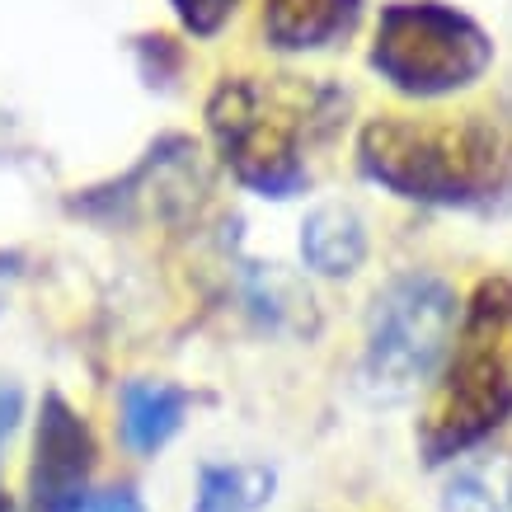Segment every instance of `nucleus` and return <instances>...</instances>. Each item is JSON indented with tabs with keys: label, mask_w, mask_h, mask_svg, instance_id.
Returning <instances> with one entry per match:
<instances>
[{
	"label": "nucleus",
	"mask_w": 512,
	"mask_h": 512,
	"mask_svg": "<svg viewBox=\"0 0 512 512\" xmlns=\"http://www.w3.org/2000/svg\"><path fill=\"white\" fill-rule=\"evenodd\" d=\"M357 170L419 207L498 212L512 202V132L489 113H381L357 132Z\"/></svg>",
	"instance_id": "nucleus-1"
},
{
	"label": "nucleus",
	"mask_w": 512,
	"mask_h": 512,
	"mask_svg": "<svg viewBox=\"0 0 512 512\" xmlns=\"http://www.w3.org/2000/svg\"><path fill=\"white\" fill-rule=\"evenodd\" d=\"M348 94L315 76H226L207 94V137L221 165L259 198L311 184L306 156L339 132Z\"/></svg>",
	"instance_id": "nucleus-2"
},
{
	"label": "nucleus",
	"mask_w": 512,
	"mask_h": 512,
	"mask_svg": "<svg viewBox=\"0 0 512 512\" xmlns=\"http://www.w3.org/2000/svg\"><path fill=\"white\" fill-rule=\"evenodd\" d=\"M512 419V278H480L461 306L419 447L428 466L456 461Z\"/></svg>",
	"instance_id": "nucleus-3"
},
{
	"label": "nucleus",
	"mask_w": 512,
	"mask_h": 512,
	"mask_svg": "<svg viewBox=\"0 0 512 512\" xmlns=\"http://www.w3.org/2000/svg\"><path fill=\"white\" fill-rule=\"evenodd\" d=\"M367 62L395 94L447 99L494 66V38L447 0H390L376 19Z\"/></svg>",
	"instance_id": "nucleus-4"
},
{
	"label": "nucleus",
	"mask_w": 512,
	"mask_h": 512,
	"mask_svg": "<svg viewBox=\"0 0 512 512\" xmlns=\"http://www.w3.org/2000/svg\"><path fill=\"white\" fill-rule=\"evenodd\" d=\"M456 292L437 273H400L386 282L367 315L362 376L381 395H409L447 362L456 334Z\"/></svg>",
	"instance_id": "nucleus-5"
},
{
	"label": "nucleus",
	"mask_w": 512,
	"mask_h": 512,
	"mask_svg": "<svg viewBox=\"0 0 512 512\" xmlns=\"http://www.w3.org/2000/svg\"><path fill=\"white\" fill-rule=\"evenodd\" d=\"M99 466V442L80 409L52 390L43 395L38 428H33L29 461V503L33 512H76L90 498V475Z\"/></svg>",
	"instance_id": "nucleus-6"
},
{
	"label": "nucleus",
	"mask_w": 512,
	"mask_h": 512,
	"mask_svg": "<svg viewBox=\"0 0 512 512\" xmlns=\"http://www.w3.org/2000/svg\"><path fill=\"white\" fill-rule=\"evenodd\" d=\"M362 19V0H264V38L278 52H320L343 43Z\"/></svg>",
	"instance_id": "nucleus-7"
},
{
	"label": "nucleus",
	"mask_w": 512,
	"mask_h": 512,
	"mask_svg": "<svg viewBox=\"0 0 512 512\" xmlns=\"http://www.w3.org/2000/svg\"><path fill=\"white\" fill-rule=\"evenodd\" d=\"M188 404H193V395L184 386H170V381H127L123 386V442L137 456H156L184 428Z\"/></svg>",
	"instance_id": "nucleus-8"
},
{
	"label": "nucleus",
	"mask_w": 512,
	"mask_h": 512,
	"mask_svg": "<svg viewBox=\"0 0 512 512\" xmlns=\"http://www.w3.org/2000/svg\"><path fill=\"white\" fill-rule=\"evenodd\" d=\"M301 259L325 273V278H348L367 259V226L348 202H325L315 207L301 226Z\"/></svg>",
	"instance_id": "nucleus-9"
},
{
	"label": "nucleus",
	"mask_w": 512,
	"mask_h": 512,
	"mask_svg": "<svg viewBox=\"0 0 512 512\" xmlns=\"http://www.w3.org/2000/svg\"><path fill=\"white\" fill-rule=\"evenodd\" d=\"M278 489V475L268 466H202L193 512H259Z\"/></svg>",
	"instance_id": "nucleus-10"
},
{
	"label": "nucleus",
	"mask_w": 512,
	"mask_h": 512,
	"mask_svg": "<svg viewBox=\"0 0 512 512\" xmlns=\"http://www.w3.org/2000/svg\"><path fill=\"white\" fill-rule=\"evenodd\" d=\"M170 5H174V15H179V24H184L193 38H212V33L235 15L240 0H170Z\"/></svg>",
	"instance_id": "nucleus-11"
},
{
	"label": "nucleus",
	"mask_w": 512,
	"mask_h": 512,
	"mask_svg": "<svg viewBox=\"0 0 512 512\" xmlns=\"http://www.w3.org/2000/svg\"><path fill=\"white\" fill-rule=\"evenodd\" d=\"M447 512H503V503H498L494 489H484L480 480H461V484H451Z\"/></svg>",
	"instance_id": "nucleus-12"
},
{
	"label": "nucleus",
	"mask_w": 512,
	"mask_h": 512,
	"mask_svg": "<svg viewBox=\"0 0 512 512\" xmlns=\"http://www.w3.org/2000/svg\"><path fill=\"white\" fill-rule=\"evenodd\" d=\"M76 512H146V508H141V498L132 489H109V494L85 498Z\"/></svg>",
	"instance_id": "nucleus-13"
},
{
	"label": "nucleus",
	"mask_w": 512,
	"mask_h": 512,
	"mask_svg": "<svg viewBox=\"0 0 512 512\" xmlns=\"http://www.w3.org/2000/svg\"><path fill=\"white\" fill-rule=\"evenodd\" d=\"M19 409H24V395H19V386H10V381H0V447H5V437L15 433Z\"/></svg>",
	"instance_id": "nucleus-14"
},
{
	"label": "nucleus",
	"mask_w": 512,
	"mask_h": 512,
	"mask_svg": "<svg viewBox=\"0 0 512 512\" xmlns=\"http://www.w3.org/2000/svg\"><path fill=\"white\" fill-rule=\"evenodd\" d=\"M19 268H24V259H19V254H5V249H0V306H5V287H10V282L19 278Z\"/></svg>",
	"instance_id": "nucleus-15"
},
{
	"label": "nucleus",
	"mask_w": 512,
	"mask_h": 512,
	"mask_svg": "<svg viewBox=\"0 0 512 512\" xmlns=\"http://www.w3.org/2000/svg\"><path fill=\"white\" fill-rule=\"evenodd\" d=\"M0 512H19V508H15V498L5 494V489H0Z\"/></svg>",
	"instance_id": "nucleus-16"
}]
</instances>
